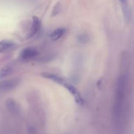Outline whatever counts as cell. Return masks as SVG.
<instances>
[{
	"label": "cell",
	"instance_id": "1",
	"mask_svg": "<svg viewBox=\"0 0 134 134\" xmlns=\"http://www.w3.org/2000/svg\"><path fill=\"white\" fill-rule=\"evenodd\" d=\"M63 86L65 87V88H66L68 91L70 92L71 94L74 96L75 99V102L78 105H82L84 103V99L81 98V95H80V92H79L78 90L74 87L72 85L68 83V82L66 81L64 84H63Z\"/></svg>",
	"mask_w": 134,
	"mask_h": 134
},
{
	"label": "cell",
	"instance_id": "2",
	"mask_svg": "<svg viewBox=\"0 0 134 134\" xmlns=\"http://www.w3.org/2000/svg\"><path fill=\"white\" fill-rule=\"evenodd\" d=\"M38 55V51L34 47H27L21 51L20 57L24 60H29L34 58Z\"/></svg>",
	"mask_w": 134,
	"mask_h": 134
},
{
	"label": "cell",
	"instance_id": "3",
	"mask_svg": "<svg viewBox=\"0 0 134 134\" xmlns=\"http://www.w3.org/2000/svg\"><path fill=\"white\" fill-rule=\"evenodd\" d=\"M18 79H11L5 80L0 82V90L6 91L14 89L19 84Z\"/></svg>",
	"mask_w": 134,
	"mask_h": 134
},
{
	"label": "cell",
	"instance_id": "4",
	"mask_svg": "<svg viewBox=\"0 0 134 134\" xmlns=\"http://www.w3.org/2000/svg\"><path fill=\"white\" fill-rule=\"evenodd\" d=\"M41 26V22L39 18L37 16H34L32 18V28L29 34H28L26 36V39H29V38H32L36 35L38 32L39 31V29H40Z\"/></svg>",
	"mask_w": 134,
	"mask_h": 134
},
{
	"label": "cell",
	"instance_id": "5",
	"mask_svg": "<svg viewBox=\"0 0 134 134\" xmlns=\"http://www.w3.org/2000/svg\"><path fill=\"white\" fill-rule=\"evenodd\" d=\"M15 47V43L11 40H2L0 41V53L10 52Z\"/></svg>",
	"mask_w": 134,
	"mask_h": 134
},
{
	"label": "cell",
	"instance_id": "6",
	"mask_svg": "<svg viewBox=\"0 0 134 134\" xmlns=\"http://www.w3.org/2000/svg\"><path fill=\"white\" fill-rule=\"evenodd\" d=\"M120 3L121 7H122V12H123V16L125 20L127 22H129L131 18V10H130V6L127 0H119Z\"/></svg>",
	"mask_w": 134,
	"mask_h": 134
},
{
	"label": "cell",
	"instance_id": "7",
	"mask_svg": "<svg viewBox=\"0 0 134 134\" xmlns=\"http://www.w3.org/2000/svg\"><path fill=\"white\" fill-rule=\"evenodd\" d=\"M42 75L43 76L44 78H47V79H50V80H52L53 81L55 82L56 83L59 84V85H63V84L66 82V81L63 78H62V77L56 75L52 74V73H46V72H44V73H42Z\"/></svg>",
	"mask_w": 134,
	"mask_h": 134
},
{
	"label": "cell",
	"instance_id": "8",
	"mask_svg": "<svg viewBox=\"0 0 134 134\" xmlns=\"http://www.w3.org/2000/svg\"><path fill=\"white\" fill-rule=\"evenodd\" d=\"M66 33V29L64 27H59L57 29H55L53 31L51 34L50 37L53 41H57L60 39L61 37L64 35Z\"/></svg>",
	"mask_w": 134,
	"mask_h": 134
},
{
	"label": "cell",
	"instance_id": "9",
	"mask_svg": "<svg viewBox=\"0 0 134 134\" xmlns=\"http://www.w3.org/2000/svg\"><path fill=\"white\" fill-rule=\"evenodd\" d=\"M6 106H7V107L8 110H9V111L11 113H14L17 109L15 102H14V101L11 99H9L7 101Z\"/></svg>",
	"mask_w": 134,
	"mask_h": 134
},
{
	"label": "cell",
	"instance_id": "10",
	"mask_svg": "<svg viewBox=\"0 0 134 134\" xmlns=\"http://www.w3.org/2000/svg\"><path fill=\"white\" fill-rule=\"evenodd\" d=\"M12 73V69L10 67H5L3 68L0 71V77H4L8 76Z\"/></svg>",
	"mask_w": 134,
	"mask_h": 134
},
{
	"label": "cell",
	"instance_id": "11",
	"mask_svg": "<svg viewBox=\"0 0 134 134\" xmlns=\"http://www.w3.org/2000/svg\"><path fill=\"white\" fill-rule=\"evenodd\" d=\"M60 10H61V6L59 3H57L55 5V6L54 7L53 10L52 11V16H55L56 14H59L60 12Z\"/></svg>",
	"mask_w": 134,
	"mask_h": 134
}]
</instances>
